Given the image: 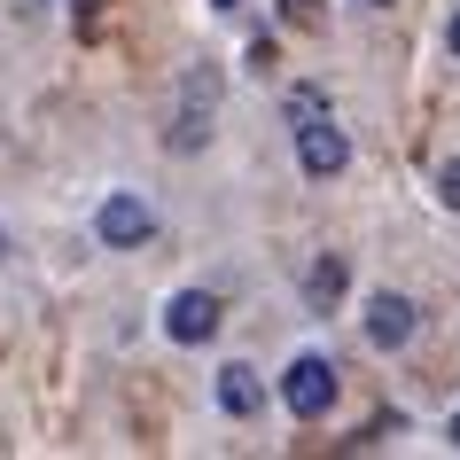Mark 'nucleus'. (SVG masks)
<instances>
[{"mask_svg":"<svg viewBox=\"0 0 460 460\" xmlns=\"http://www.w3.org/2000/svg\"><path fill=\"white\" fill-rule=\"evenodd\" d=\"M218 406L234 413V421H250V413L266 406V390H258V375H250V367H218Z\"/></svg>","mask_w":460,"mask_h":460,"instance_id":"obj_7","label":"nucleus"},{"mask_svg":"<svg viewBox=\"0 0 460 460\" xmlns=\"http://www.w3.org/2000/svg\"><path fill=\"white\" fill-rule=\"evenodd\" d=\"M296 164H305V180H336V172L351 164V133H343L328 110L305 118V125H296Z\"/></svg>","mask_w":460,"mask_h":460,"instance_id":"obj_3","label":"nucleus"},{"mask_svg":"<svg viewBox=\"0 0 460 460\" xmlns=\"http://www.w3.org/2000/svg\"><path fill=\"white\" fill-rule=\"evenodd\" d=\"M211 110H218V71L211 63H195L180 78V118H172V148H203L211 141Z\"/></svg>","mask_w":460,"mask_h":460,"instance_id":"obj_1","label":"nucleus"},{"mask_svg":"<svg viewBox=\"0 0 460 460\" xmlns=\"http://www.w3.org/2000/svg\"><path fill=\"white\" fill-rule=\"evenodd\" d=\"M453 445H460V413H453Z\"/></svg>","mask_w":460,"mask_h":460,"instance_id":"obj_13","label":"nucleus"},{"mask_svg":"<svg viewBox=\"0 0 460 460\" xmlns=\"http://www.w3.org/2000/svg\"><path fill=\"white\" fill-rule=\"evenodd\" d=\"M305 118H320V86H296L289 94V125H305Z\"/></svg>","mask_w":460,"mask_h":460,"instance_id":"obj_9","label":"nucleus"},{"mask_svg":"<svg viewBox=\"0 0 460 460\" xmlns=\"http://www.w3.org/2000/svg\"><path fill=\"white\" fill-rule=\"evenodd\" d=\"M367 8H390V0H367Z\"/></svg>","mask_w":460,"mask_h":460,"instance_id":"obj_16","label":"nucleus"},{"mask_svg":"<svg viewBox=\"0 0 460 460\" xmlns=\"http://www.w3.org/2000/svg\"><path fill=\"white\" fill-rule=\"evenodd\" d=\"M281 406H289L296 421H320V413L336 406V367L320 359V351L289 359V375H281Z\"/></svg>","mask_w":460,"mask_h":460,"instance_id":"obj_2","label":"nucleus"},{"mask_svg":"<svg viewBox=\"0 0 460 460\" xmlns=\"http://www.w3.org/2000/svg\"><path fill=\"white\" fill-rule=\"evenodd\" d=\"M0 258H8V234H0Z\"/></svg>","mask_w":460,"mask_h":460,"instance_id":"obj_14","label":"nucleus"},{"mask_svg":"<svg viewBox=\"0 0 460 460\" xmlns=\"http://www.w3.org/2000/svg\"><path fill=\"white\" fill-rule=\"evenodd\" d=\"M281 16H289V24H305V31H313V24H320V0H281Z\"/></svg>","mask_w":460,"mask_h":460,"instance_id":"obj_10","label":"nucleus"},{"mask_svg":"<svg viewBox=\"0 0 460 460\" xmlns=\"http://www.w3.org/2000/svg\"><path fill=\"white\" fill-rule=\"evenodd\" d=\"M437 195H445V203H453V211H460V156H453V164H445V172H437Z\"/></svg>","mask_w":460,"mask_h":460,"instance_id":"obj_11","label":"nucleus"},{"mask_svg":"<svg viewBox=\"0 0 460 460\" xmlns=\"http://www.w3.org/2000/svg\"><path fill=\"white\" fill-rule=\"evenodd\" d=\"M94 234H102L110 250H141L148 234H156V211H148L141 195H110V203L94 211Z\"/></svg>","mask_w":460,"mask_h":460,"instance_id":"obj_4","label":"nucleus"},{"mask_svg":"<svg viewBox=\"0 0 460 460\" xmlns=\"http://www.w3.org/2000/svg\"><path fill=\"white\" fill-rule=\"evenodd\" d=\"M445 48H453V55H460V16H453V24H445Z\"/></svg>","mask_w":460,"mask_h":460,"instance_id":"obj_12","label":"nucleus"},{"mask_svg":"<svg viewBox=\"0 0 460 460\" xmlns=\"http://www.w3.org/2000/svg\"><path fill=\"white\" fill-rule=\"evenodd\" d=\"M211 8H234V0H211Z\"/></svg>","mask_w":460,"mask_h":460,"instance_id":"obj_15","label":"nucleus"},{"mask_svg":"<svg viewBox=\"0 0 460 460\" xmlns=\"http://www.w3.org/2000/svg\"><path fill=\"white\" fill-rule=\"evenodd\" d=\"M164 336L172 343H211L218 336V296L211 289H180L164 305Z\"/></svg>","mask_w":460,"mask_h":460,"instance_id":"obj_5","label":"nucleus"},{"mask_svg":"<svg viewBox=\"0 0 460 460\" xmlns=\"http://www.w3.org/2000/svg\"><path fill=\"white\" fill-rule=\"evenodd\" d=\"M336 296H343V258L328 250V258H313V273H305V305H313V313H336Z\"/></svg>","mask_w":460,"mask_h":460,"instance_id":"obj_8","label":"nucleus"},{"mask_svg":"<svg viewBox=\"0 0 460 460\" xmlns=\"http://www.w3.org/2000/svg\"><path fill=\"white\" fill-rule=\"evenodd\" d=\"M413 328H421V313H413L406 296H375V305H367V343H383V351H406L413 343Z\"/></svg>","mask_w":460,"mask_h":460,"instance_id":"obj_6","label":"nucleus"}]
</instances>
